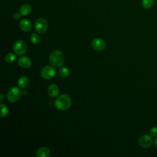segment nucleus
I'll list each match as a JSON object with an SVG mask.
<instances>
[{
	"instance_id": "nucleus-6",
	"label": "nucleus",
	"mask_w": 157,
	"mask_h": 157,
	"mask_svg": "<svg viewBox=\"0 0 157 157\" xmlns=\"http://www.w3.org/2000/svg\"><path fill=\"white\" fill-rule=\"evenodd\" d=\"M153 142V140L152 137L148 134H144L141 136L138 140L139 145L143 148H149L152 145Z\"/></svg>"
},
{
	"instance_id": "nucleus-9",
	"label": "nucleus",
	"mask_w": 157,
	"mask_h": 157,
	"mask_svg": "<svg viewBox=\"0 0 157 157\" xmlns=\"http://www.w3.org/2000/svg\"><path fill=\"white\" fill-rule=\"evenodd\" d=\"M18 65L24 69H27L30 67L31 66V59L25 56H21L18 59Z\"/></svg>"
},
{
	"instance_id": "nucleus-16",
	"label": "nucleus",
	"mask_w": 157,
	"mask_h": 157,
	"mask_svg": "<svg viewBox=\"0 0 157 157\" xmlns=\"http://www.w3.org/2000/svg\"><path fill=\"white\" fill-rule=\"evenodd\" d=\"M154 4L153 0H142V7L145 9H149L152 7Z\"/></svg>"
},
{
	"instance_id": "nucleus-4",
	"label": "nucleus",
	"mask_w": 157,
	"mask_h": 157,
	"mask_svg": "<svg viewBox=\"0 0 157 157\" xmlns=\"http://www.w3.org/2000/svg\"><path fill=\"white\" fill-rule=\"evenodd\" d=\"M13 49L15 53L17 55H23L27 50V45L23 40H18L14 43Z\"/></svg>"
},
{
	"instance_id": "nucleus-20",
	"label": "nucleus",
	"mask_w": 157,
	"mask_h": 157,
	"mask_svg": "<svg viewBox=\"0 0 157 157\" xmlns=\"http://www.w3.org/2000/svg\"><path fill=\"white\" fill-rule=\"evenodd\" d=\"M150 135L152 137H157V126H153L150 129Z\"/></svg>"
},
{
	"instance_id": "nucleus-2",
	"label": "nucleus",
	"mask_w": 157,
	"mask_h": 157,
	"mask_svg": "<svg viewBox=\"0 0 157 157\" xmlns=\"http://www.w3.org/2000/svg\"><path fill=\"white\" fill-rule=\"evenodd\" d=\"M49 60L52 65L55 67H60L64 62V56L61 51L55 50L50 53Z\"/></svg>"
},
{
	"instance_id": "nucleus-18",
	"label": "nucleus",
	"mask_w": 157,
	"mask_h": 157,
	"mask_svg": "<svg viewBox=\"0 0 157 157\" xmlns=\"http://www.w3.org/2000/svg\"><path fill=\"white\" fill-rule=\"evenodd\" d=\"M16 58V56L13 53H9L6 55L5 57V60L7 63H13Z\"/></svg>"
},
{
	"instance_id": "nucleus-8",
	"label": "nucleus",
	"mask_w": 157,
	"mask_h": 157,
	"mask_svg": "<svg viewBox=\"0 0 157 157\" xmlns=\"http://www.w3.org/2000/svg\"><path fill=\"white\" fill-rule=\"evenodd\" d=\"M91 46L95 50L102 51L105 48V43L101 38H95L91 42Z\"/></svg>"
},
{
	"instance_id": "nucleus-15",
	"label": "nucleus",
	"mask_w": 157,
	"mask_h": 157,
	"mask_svg": "<svg viewBox=\"0 0 157 157\" xmlns=\"http://www.w3.org/2000/svg\"><path fill=\"white\" fill-rule=\"evenodd\" d=\"M58 72H59V75H60V77L63 78L67 77L69 74V69L66 67H64V66L61 67L59 69Z\"/></svg>"
},
{
	"instance_id": "nucleus-14",
	"label": "nucleus",
	"mask_w": 157,
	"mask_h": 157,
	"mask_svg": "<svg viewBox=\"0 0 157 157\" xmlns=\"http://www.w3.org/2000/svg\"><path fill=\"white\" fill-rule=\"evenodd\" d=\"M31 11V6L28 4H23L20 9V13L22 16L28 15Z\"/></svg>"
},
{
	"instance_id": "nucleus-12",
	"label": "nucleus",
	"mask_w": 157,
	"mask_h": 157,
	"mask_svg": "<svg viewBox=\"0 0 157 157\" xmlns=\"http://www.w3.org/2000/svg\"><path fill=\"white\" fill-rule=\"evenodd\" d=\"M50 155V150L45 147H40L36 151V156L37 157H48Z\"/></svg>"
},
{
	"instance_id": "nucleus-13",
	"label": "nucleus",
	"mask_w": 157,
	"mask_h": 157,
	"mask_svg": "<svg viewBox=\"0 0 157 157\" xmlns=\"http://www.w3.org/2000/svg\"><path fill=\"white\" fill-rule=\"evenodd\" d=\"M29 83V78L26 76L21 77L18 80V85L20 88L25 89L26 88Z\"/></svg>"
},
{
	"instance_id": "nucleus-7",
	"label": "nucleus",
	"mask_w": 157,
	"mask_h": 157,
	"mask_svg": "<svg viewBox=\"0 0 157 157\" xmlns=\"http://www.w3.org/2000/svg\"><path fill=\"white\" fill-rule=\"evenodd\" d=\"M40 74L44 78L49 80L55 76V71L53 67L50 66H45L41 69Z\"/></svg>"
},
{
	"instance_id": "nucleus-23",
	"label": "nucleus",
	"mask_w": 157,
	"mask_h": 157,
	"mask_svg": "<svg viewBox=\"0 0 157 157\" xmlns=\"http://www.w3.org/2000/svg\"><path fill=\"white\" fill-rule=\"evenodd\" d=\"M154 144H155V146L157 148V137L154 140Z\"/></svg>"
},
{
	"instance_id": "nucleus-1",
	"label": "nucleus",
	"mask_w": 157,
	"mask_h": 157,
	"mask_svg": "<svg viewBox=\"0 0 157 157\" xmlns=\"http://www.w3.org/2000/svg\"><path fill=\"white\" fill-rule=\"evenodd\" d=\"M71 99L67 94H63L56 98L55 102L56 107L61 111L67 110L71 105Z\"/></svg>"
},
{
	"instance_id": "nucleus-24",
	"label": "nucleus",
	"mask_w": 157,
	"mask_h": 157,
	"mask_svg": "<svg viewBox=\"0 0 157 157\" xmlns=\"http://www.w3.org/2000/svg\"><path fill=\"white\" fill-rule=\"evenodd\" d=\"M156 1H157V0H156Z\"/></svg>"
},
{
	"instance_id": "nucleus-22",
	"label": "nucleus",
	"mask_w": 157,
	"mask_h": 157,
	"mask_svg": "<svg viewBox=\"0 0 157 157\" xmlns=\"http://www.w3.org/2000/svg\"><path fill=\"white\" fill-rule=\"evenodd\" d=\"M1 99H0V102H2L4 101V95L2 93H1Z\"/></svg>"
},
{
	"instance_id": "nucleus-10",
	"label": "nucleus",
	"mask_w": 157,
	"mask_h": 157,
	"mask_svg": "<svg viewBox=\"0 0 157 157\" xmlns=\"http://www.w3.org/2000/svg\"><path fill=\"white\" fill-rule=\"evenodd\" d=\"M48 94L52 98H56L59 93V90L56 85L52 84L48 86L47 88Z\"/></svg>"
},
{
	"instance_id": "nucleus-11",
	"label": "nucleus",
	"mask_w": 157,
	"mask_h": 157,
	"mask_svg": "<svg viewBox=\"0 0 157 157\" xmlns=\"http://www.w3.org/2000/svg\"><path fill=\"white\" fill-rule=\"evenodd\" d=\"M19 26L20 28V29L25 32H28L29 31L31 30L32 25L31 23V21L29 20H28V19L24 18L22 19L20 23H19Z\"/></svg>"
},
{
	"instance_id": "nucleus-17",
	"label": "nucleus",
	"mask_w": 157,
	"mask_h": 157,
	"mask_svg": "<svg viewBox=\"0 0 157 157\" xmlns=\"http://www.w3.org/2000/svg\"><path fill=\"white\" fill-rule=\"evenodd\" d=\"M1 106V117H6L9 114V109L7 108V107L3 104H1L0 105Z\"/></svg>"
},
{
	"instance_id": "nucleus-21",
	"label": "nucleus",
	"mask_w": 157,
	"mask_h": 157,
	"mask_svg": "<svg viewBox=\"0 0 157 157\" xmlns=\"http://www.w3.org/2000/svg\"><path fill=\"white\" fill-rule=\"evenodd\" d=\"M21 15V13L20 12H15L13 13V18L15 20H18V19H19L20 18Z\"/></svg>"
},
{
	"instance_id": "nucleus-19",
	"label": "nucleus",
	"mask_w": 157,
	"mask_h": 157,
	"mask_svg": "<svg viewBox=\"0 0 157 157\" xmlns=\"http://www.w3.org/2000/svg\"><path fill=\"white\" fill-rule=\"evenodd\" d=\"M30 40L33 44H38L40 41V36L37 33H33L30 36Z\"/></svg>"
},
{
	"instance_id": "nucleus-5",
	"label": "nucleus",
	"mask_w": 157,
	"mask_h": 157,
	"mask_svg": "<svg viewBox=\"0 0 157 157\" xmlns=\"http://www.w3.org/2000/svg\"><path fill=\"white\" fill-rule=\"evenodd\" d=\"M48 28V23L43 18H38L35 23V30L39 34L45 33Z\"/></svg>"
},
{
	"instance_id": "nucleus-3",
	"label": "nucleus",
	"mask_w": 157,
	"mask_h": 157,
	"mask_svg": "<svg viewBox=\"0 0 157 157\" xmlns=\"http://www.w3.org/2000/svg\"><path fill=\"white\" fill-rule=\"evenodd\" d=\"M21 94L20 90L15 86L10 88L7 93V98L9 101L10 102H15L17 101Z\"/></svg>"
}]
</instances>
